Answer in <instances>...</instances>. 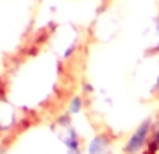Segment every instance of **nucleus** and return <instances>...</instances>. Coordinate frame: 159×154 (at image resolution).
I'll return each mask as SVG.
<instances>
[{
	"label": "nucleus",
	"mask_w": 159,
	"mask_h": 154,
	"mask_svg": "<svg viewBox=\"0 0 159 154\" xmlns=\"http://www.w3.org/2000/svg\"><path fill=\"white\" fill-rule=\"evenodd\" d=\"M111 138L66 110L0 140V154H106Z\"/></svg>",
	"instance_id": "obj_2"
},
{
	"label": "nucleus",
	"mask_w": 159,
	"mask_h": 154,
	"mask_svg": "<svg viewBox=\"0 0 159 154\" xmlns=\"http://www.w3.org/2000/svg\"><path fill=\"white\" fill-rule=\"evenodd\" d=\"M88 29L72 20L41 23L0 73V140L72 108L80 91Z\"/></svg>",
	"instance_id": "obj_1"
},
{
	"label": "nucleus",
	"mask_w": 159,
	"mask_h": 154,
	"mask_svg": "<svg viewBox=\"0 0 159 154\" xmlns=\"http://www.w3.org/2000/svg\"><path fill=\"white\" fill-rule=\"evenodd\" d=\"M45 0H0V73L41 27Z\"/></svg>",
	"instance_id": "obj_3"
}]
</instances>
